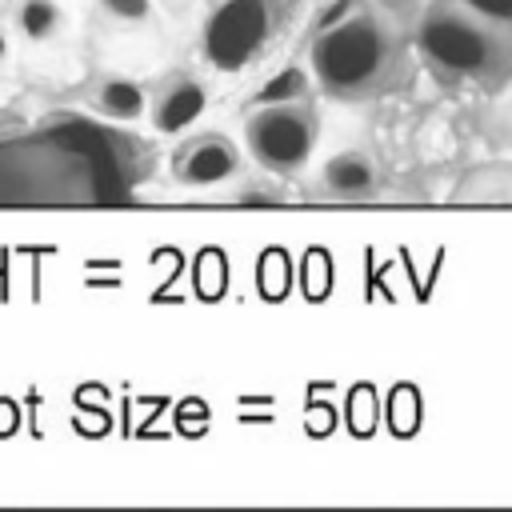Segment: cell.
I'll list each match as a JSON object with an SVG mask.
<instances>
[{
  "label": "cell",
  "instance_id": "6da1fadb",
  "mask_svg": "<svg viewBox=\"0 0 512 512\" xmlns=\"http://www.w3.org/2000/svg\"><path fill=\"white\" fill-rule=\"evenodd\" d=\"M132 184V144L92 120L56 116L0 140V200H124Z\"/></svg>",
  "mask_w": 512,
  "mask_h": 512
},
{
  "label": "cell",
  "instance_id": "7a4b0ae2",
  "mask_svg": "<svg viewBox=\"0 0 512 512\" xmlns=\"http://www.w3.org/2000/svg\"><path fill=\"white\" fill-rule=\"evenodd\" d=\"M308 64L312 80L332 100H372L400 76L404 44L388 16L352 4L348 12L316 24Z\"/></svg>",
  "mask_w": 512,
  "mask_h": 512
},
{
  "label": "cell",
  "instance_id": "3957f363",
  "mask_svg": "<svg viewBox=\"0 0 512 512\" xmlns=\"http://www.w3.org/2000/svg\"><path fill=\"white\" fill-rule=\"evenodd\" d=\"M420 52L456 76L492 80L512 64V28L480 16L464 0H432L416 24Z\"/></svg>",
  "mask_w": 512,
  "mask_h": 512
},
{
  "label": "cell",
  "instance_id": "277c9868",
  "mask_svg": "<svg viewBox=\"0 0 512 512\" xmlns=\"http://www.w3.org/2000/svg\"><path fill=\"white\" fill-rule=\"evenodd\" d=\"M280 20V0H220L204 20V60L220 72L248 68L272 40Z\"/></svg>",
  "mask_w": 512,
  "mask_h": 512
},
{
  "label": "cell",
  "instance_id": "5b68a950",
  "mask_svg": "<svg viewBox=\"0 0 512 512\" xmlns=\"http://www.w3.org/2000/svg\"><path fill=\"white\" fill-rule=\"evenodd\" d=\"M316 144V112L308 100L260 104L244 120V148L268 172H296L312 156Z\"/></svg>",
  "mask_w": 512,
  "mask_h": 512
},
{
  "label": "cell",
  "instance_id": "8992f818",
  "mask_svg": "<svg viewBox=\"0 0 512 512\" xmlns=\"http://www.w3.org/2000/svg\"><path fill=\"white\" fill-rule=\"evenodd\" d=\"M240 172V148L220 132H200L172 152V176L184 188H212Z\"/></svg>",
  "mask_w": 512,
  "mask_h": 512
},
{
  "label": "cell",
  "instance_id": "52a82bcc",
  "mask_svg": "<svg viewBox=\"0 0 512 512\" xmlns=\"http://www.w3.org/2000/svg\"><path fill=\"white\" fill-rule=\"evenodd\" d=\"M208 108V92L196 76H172L160 84V92L152 96V128L156 132H184L188 124H196Z\"/></svg>",
  "mask_w": 512,
  "mask_h": 512
},
{
  "label": "cell",
  "instance_id": "ba28073f",
  "mask_svg": "<svg viewBox=\"0 0 512 512\" xmlns=\"http://www.w3.org/2000/svg\"><path fill=\"white\" fill-rule=\"evenodd\" d=\"M320 184L328 196L336 200H368L380 184V172H376V160L360 148H344L336 156H328L324 172H320Z\"/></svg>",
  "mask_w": 512,
  "mask_h": 512
},
{
  "label": "cell",
  "instance_id": "9c48e42d",
  "mask_svg": "<svg viewBox=\"0 0 512 512\" xmlns=\"http://www.w3.org/2000/svg\"><path fill=\"white\" fill-rule=\"evenodd\" d=\"M92 104L104 120H116V124H132L144 116V104H148V92L128 80V76H100L92 84Z\"/></svg>",
  "mask_w": 512,
  "mask_h": 512
},
{
  "label": "cell",
  "instance_id": "30bf717a",
  "mask_svg": "<svg viewBox=\"0 0 512 512\" xmlns=\"http://www.w3.org/2000/svg\"><path fill=\"white\" fill-rule=\"evenodd\" d=\"M60 24H64V12L56 0H20L16 4V32L32 44L52 40L60 32Z\"/></svg>",
  "mask_w": 512,
  "mask_h": 512
},
{
  "label": "cell",
  "instance_id": "8fae6325",
  "mask_svg": "<svg viewBox=\"0 0 512 512\" xmlns=\"http://www.w3.org/2000/svg\"><path fill=\"white\" fill-rule=\"evenodd\" d=\"M308 88H312V76L296 64L272 72L256 92H252V108L260 104H288V100H308Z\"/></svg>",
  "mask_w": 512,
  "mask_h": 512
},
{
  "label": "cell",
  "instance_id": "7c38bea8",
  "mask_svg": "<svg viewBox=\"0 0 512 512\" xmlns=\"http://www.w3.org/2000/svg\"><path fill=\"white\" fill-rule=\"evenodd\" d=\"M96 4L108 20H120V24H144L152 16V0H96Z\"/></svg>",
  "mask_w": 512,
  "mask_h": 512
},
{
  "label": "cell",
  "instance_id": "4fadbf2b",
  "mask_svg": "<svg viewBox=\"0 0 512 512\" xmlns=\"http://www.w3.org/2000/svg\"><path fill=\"white\" fill-rule=\"evenodd\" d=\"M468 8H476L480 16L496 20V24H508L512 28V0H464Z\"/></svg>",
  "mask_w": 512,
  "mask_h": 512
},
{
  "label": "cell",
  "instance_id": "5bb4252c",
  "mask_svg": "<svg viewBox=\"0 0 512 512\" xmlns=\"http://www.w3.org/2000/svg\"><path fill=\"white\" fill-rule=\"evenodd\" d=\"M240 204H260L264 208V204H280V196H268L264 188H244L240 192Z\"/></svg>",
  "mask_w": 512,
  "mask_h": 512
},
{
  "label": "cell",
  "instance_id": "9a60e30c",
  "mask_svg": "<svg viewBox=\"0 0 512 512\" xmlns=\"http://www.w3.org/2000/svg\"><path fill=\"white\" fill-rule=\"evenodd\" d=\"M380 4H384V8H416L420 0H380Z\"/></svg>",
  "mask_w": 512,
  "mask_h": 512
},
{
  "label": "cell",
  "instance_id": "2e32d148",
  "mask_svg": "<svg viewBox=\"0 0 512 512\" xmlns=\"http://www.w3.org/2000/svg\"><path fill=\"white\" fill-rule=\"evenodd\" d=\"M8 56V40H4V32H0V60Z\"/></svg>",
  "mask_w": 512,
  "mask_h": 512
},
{
  "label": "cell",
  "instance_id": "e0dca14e",
  "mask_svg": "<svg viewBox=\"0 0 512 512\" xmlns=\"http://www.w3.org/2000/svg\"><path fill=\"white\" fill-rule=\"evenodd\" d=\"M288 4H292V0H288Z\"/></svg>",
  "mask_w": 512,
  "mask_h": 512
}]
</instances>
